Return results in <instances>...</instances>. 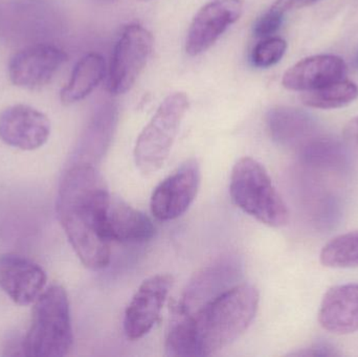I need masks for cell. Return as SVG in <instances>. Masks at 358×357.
<instances>
[{
    "mask_svg": "<svg viewBox=\"0 0 358 357\" xmlns=\"http://www.w3.org/2000/svg\"><path fill=\"white\" fill-rule=\"evenodd\" d=\"M69 56L64 50L48 43L27 46L8 62V78L17 87L41 89L54 79Z\"/></svg>",
    "mask_w": 358,
    "mask_h": 357,
    "instance_id": "cell-8",
    "label": "cell"
},
{
    "mask_svg": "<svg viewBox=\"0 0 358 357\" xmlns=\"http://www.w3.org/2000/svg\"><path fill=\"white\" fill-rule=\"evenodd\" d=\"M104 1H108V2H110V1H115V0H104Z\"/></svg>",
    "mask_w": 358,
    "mask_h": 357,
    "instance_id": "cell-27",
    "label": "cell"
},
{
    "mask_svg": "<svg viewBox=\"0 0 358 357\" xmlns=\"http://www.w3.org/2000/svg\"><path fill=\"white\" fill-rule=\"evenodd\" d=\"M303 165L317 171L343 172L350 165V155L338 140L313 136L298 149Z\"/></svg>",
    "mask_w": 358,
    "mask_h": 357,
    "instance_id": "cell-18",
    "label": "cell"
},
{
    "mask_svg": "<svg viewBox=\"0 0 358 357\" xmlns=\"http://www.w3.org/2000/svg\"><path fill=\"white\" fill-rule=\"evenodd\" d=\"M286 13L273 4L266 13L262 15L255 23L254 35L257 38H268L273 35L283 23Z\"/></svg>",
    "mask_w": 358,
    "mask_h": 357,
    "instance_id": "cell-22",
    "label": "cell"
},
{
    "mask_svg": "<svg viewBox=\"0 0 358 357\" xmlns=\"http://www.w3.org/2000/svg\"><path fill=\"white\" fill-rule=\"evenodd\" d=\"M319 322L334 335L358 331V283L331 287L324 296Z\"/></svg>",
    "mask_w": 358,
    "mask_h": 357,
    "instance_id": "cell-14",
    "label": "cell"
},
{
    "mask_svg": "<svg viewBox=\"0 0 358 357\" xmlns=\"http://www.w3.org/2000/svg\"><path fill=\"white\" fill-rule=\"evenodd\" d=\"M110 196L104 178L90 163L73 166L59 186V221L76 255L90 270H103L110 261L111 241L106 234Z\"/></svg>",
    "mask_w": 358,
    "mask_h": 357,
    "instance_id": "cell-1",
    "label": "cell"
},
{
    "mask_svg": "<svg viewBox=\"0 0 358 357\" xmlns=\"http://www.w3.org/2000/svg\"><path fill=\"white\" fill-rule=\"evenodd\" d=\"M50 121L41 111L24 104L0 111V140L22 151L41 148L50 136Z\"/></svg>",
    "mask_w": 358,
    "mask_h": 357,
    "instance_id": "cell-11",
    "label": "cell"
},
{
    "mask_svg": "<svg viewBox=\"0 0 358 357\" xmlns=\"http://www.w3.org/2000/svg\"><path fill=\"white\" fill-rule=\"evenodd\" d=\"M347 65L334 54L309 57L296 63L284 73L282 84L286 89L309 92L344 80Z\"/></svg>",
    "mask_w": 358,
    "mask_h": 357,
    "instance_id": "cell-13",
    "label": "cell"
},
{
    "mask_svg": "<svg viewBox=\"0 0 358 357\" xmlns=\"http://www.w3.org/2000/svg\"><path fill=\"white\" fill-rule=\"evenodd\" d=\"M266 123L273 142L296 150L315 136L317 131L315 119L294 107H273L267 112Z\"/></svg>",
    "mask_w": 358,
    "mask_h": 357,
    "instance_id": "cell-15",
    "label": "cell"
},
{
    "mask_svg": "<svg viewBox=\"0 0 358 357\" xmlns=\"http://www.w3.org/2000/svg\"><path fill=\"white\" fill-rule=\"evenodd\" d=\"M243 8V0H216L202 6L187 31V54L198 56L212 48L222 34L239 20Z\"/></svg>",
    "mask_w": 358,
    "mask_h": 357,
    "instance_id": "cell-10",
    "label": "cell"
},
{
    "mask_svg": "<svg viewBox=\"0 0 358 357\" xmlns=\"http://www.w3.org/2000/svg\"><path fill=\"white\" fill-rule=\"evenodd\" d=\"M105 71L106 62L100 54L90 52L82 57L73 67L71 79L61 89V102L71 105L87 98L104 79Z\"/></svg>",
    "mask_w": 358,
    "mask_h": 357,
    "instance_id": "cell-17",
    "label": "cell"
},
{
    "mask_svg": "<svg viewBox=\"0 0 358 357\" xmlns=\"http://www.w3.org/2000/svg\"><path fill=\"white\" fill-rule=\"evenodd\" d=\"M344 136L347 143L358 150V117L348 122L345 127Z\"/></svg>",
    "mask_w": 358,
    "mask_h": 357,
    "instance_id": "cell-24",
    "label": "cell"
},
{
    "mask_svg": "<svg viewBox=\"0 0 358 357\" xmlns=\"http://www.w3.org/2000/svg\"><path fill=\"white\" fill-rule=\"evenodd\" d=\"M260 303L250 284L229 287L197 310L178 314L166 341L169 356H210L239 339L254 321Z\"/></svg>",
    "mask_w": 358,
    "mask_h": 357,
    "instance_id": "cell-2",
    "label": "cell"
},
{
    "mask_svg": "<svg viewBox=\"0 0 358 357\" xmlns=\"http://www.w3.org/2000/svg\"><path fill=\"white\" fill-rule=\"evenodd\" d=\"M187 109V94L174 92L162 102L145 126L134 147V161L143 174L157 173L165 165Z\"/></svg>",
    "mask_w": 358,
    "mask_h": 357,
    "instance_id": "cell-5",
    "label": "cell"
},
{
    "mask_svg": "<svg viewBox=\"0 0 358 357\" xmlns=\"http://www.w3.org/2000/svg\"><path fill=\"white\" fill-rule=\"evenodd\" d=\"M46 282V272L33 260L16 254L0 255V289L17 305L35 303Z\"/></svg>",
    "mask_w": 358,
    "mask_h": 357,
    "instance_id": "cell-12",
    "label": "cell"
},
{
    "mask_svg": "<svg viewBox=\"0 0 358 357\" xmlns=\"http://www.w3.org/2000/svg\"><path fill=\"white\" fill-rule=\"evenodd\" d=\"M320 259L327 268H357L358 231L340 235L330 240L322 249Z\"/></svg>",
    "mask_w": 358,
    "mask_h": 357,
    "instance_id": "cell-20",
    "label": "cell"
},
{
    "mask_svg": "<svg viewBox=\"0 0 358 357\" xmlns=\"http://www.w3.org/2000/svg\"><path fill=\"white\" fill-rule=\"evenodd\" d=\"M294 356H341L336 348L330 344H313L309 347L304 348L300 351L292 354Z\"/></svg>",
    "mask_w": 358,
    "mask_h": 357,
    "instance_id": "cell-23",
    "label": "cell"
},
{
    "mask_svg": "<svg viewBox=\"0 0 358 357\" xmlns=\"http://www.w3.org/2000/svg\"><path fill=\"white\" fill-rule=\"evenodd\" d=\"M155 38L142 25L125 27L111 57L107 89L113 96L126 94L134 87L152 54Z\"/></svg>",
    "mask_w": 358,
    "mask_h": 357,
    "instance_id": "cell-6",
    "label": "cell"
},
{
    "mask_svg": "<svg viewBox=\"0 0 358 357\" xmlns=\"http://www.w3.org/2000/svg\"><path fill=\"white\" fill-rule=\"evenodd\" d=\"M33 305L31 323L23 337V356H67L73 347V333L66 291L61 285H52Z\"/></svg>",
    "mask_w": 358,
    "mask_h": 357,
    "instance_id": "cell-3",
    "label": "cell"
},
{
    "mask_svg": "<svg viewBox=\"0 0 358 357\" xmlns=\"http://www.w3.org/2000/svg\"><path fill=\"white\" fill-rule=\"evenodd\" d=\"M355 66L358 67V52H357V56H355Z\"/></svg>",
    "mask_w": 358,
    "mask_h": 357,
    "instance_id": "cell-26",
    "label": "cell"
},
{
    "mask_svg": "<svg viewBox=\"0 0 358 357\" xmlns=\"http://www.w3.org/2000/svg\"><path fill=\"white\" fill-rule=\"evenodd\" d=\"M229 193L239 209L266 226L281 228L289 220L287 205L268 173L252 157H243L234 166Z\"/></svg>",
    "mask_w": 358,
    "mask_h": 357,
    "instance_id": "cell-4",
    "label": "cell"
},
{
    "mask_svg": "<svg viewBox=\"0 0 358 357\" xmlns=\"http://www.w3.org/2000/svg\"><path fill=\"white\" fill-rule=\"evenodd\" d=\"M200 182L199 163L195 159H187L153 191L150 201L153 216L162 221L182 216L197 196Z\"/></svg>",
    "mask_w": 358,
    "mask_h": 357,
    "instance_id": "cell-7",
    "label": "cell"
},
{
    "mask_svg": "<svg viewBox=\"0 0 358 357\" xmlns=\"http://www.w3.org/2000/svg\"><path fill=\"white\" fill-rule=\"evenodd\" d=\"M173 282V277L161 274L141 284L125 312L124 329L128 339L136 341L150 333L161 316Z\"/></svg>",
    "mask_w": 358,
    "mask_h": 357,
    "instance_id": "cell-9",
    "label": "cell"
},
{
    "mask_svg": "<svg viewBox=\"0 0 358 357\" xmlns=\"http://www.w3.org/2000/svg\"><path fill=\"white\" fill-rule=\"evenodd\" d=\"M358 98V86L348 80H341L317 89L305 92L303 104L311 108H342L355 102Z\"/></svg>",
    "mask_w": 358,
    "mask_h": 357,
    "instance_id": "cell-19",
    "label": "cell"
},
{
    "mask_svg": "<svg viewBox=\"0 0 358 357\" xmlns=\"http://www.w3.org/2000/svg\"><path fill=\"white\" fill-rule=\"evenodd\" d=\"M315 1L317 0H296V8H301V6H308Z\"/></svg>",
    "mask_w": 358,
    "mask_h": 357,
    "instance_id": "cell-25",
    "label": "cell"
},
{
    "mask_svg": "<svg viewBox=\"0 0 358 357\" xmlns=\"http://www.w3.org/2000/svg\"><path fill=\"white\" fill-rule=\"evenodd\" d=\"M287 50L285 40L278 37L265 38L259 42L252 52L250 61L255 67L258 68H268L277 64Z\"/></svg>",
    "mask_w": 358,
    "mask_h": 357,
    "instance_id": "cell-21",
    "label": "cell"
},
{
    "mask_svg": "<svg viewBox=\"0 0 358 357\" xmlns=\"http://www.w3.org/2000/svg\"><path fill=\"white\" fill-rule=\"evenodd\" d=\"M106 234L110 241L145 242L155 234L152 220L122 199L110 196L106 214Z\"/></svg>",
    "mask_w": 358,
    "mask_h": 357,
    "instance_id": "cell-16",
    "label": "cell"
}]
</instances>
